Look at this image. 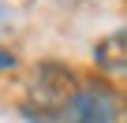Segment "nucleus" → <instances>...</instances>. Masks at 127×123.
Listing matches in <instances>:
<instances>
[{"instance_id": "7ed1b4c3", "label": "nucleus", "mask_w": 127, "mask_h": 123, "mask_svg": "<svg viewBox=\"0 0 127 123\" xmlns=\"http://www.w3.org/2000/svg\"><path fill=\"white\" fill-rule=\"evenodd\" d=\"M94 64L105 75H127V26L105 34L94 45Z\"/></svg>"}, {"instance_id": "39448f33", "label": "nucleus", "mask_w": 127, "mask_h": 123, "mask_svg": "<svg viewBox=\"0 0 127 123\" xmlns=\"http://www.w3.org/2000/svg\"><path fill=\"white\" fill-rule=\"evenodd\" d=\"M120 123H127V97H120Z\"/></svg>"}, {"instance_id": "f257e3e1", "label": "nucleus", "mask_w": 127, "mask_h": 123, "mask_svg": "<svg viewBox=\"0 0 127 123\" xmlns=\"http://www.w3.org/2000/svg\"><path fill=\"white\" fill-rule=\"evenodd\" d=\"M79 93L75 71L56 64V60H41V64L26 75L23 82V97H19V112L30 123H60L64 108L71 104V97Z\"/></svg>"}, {"instance_id": "20e7f679", "label": "nucleus", "mask_w": 127, "mask_h": 123, "mask_svg": "<svg viewBox=\"0 0 127 123\" xmlns=\"http://www.w3.org/2000/svg\"><path fill=\"white\" fill-rule=\"evenodd\" d=\"M11 67H15V56L8 49H0V71H11Z\"/></svg>"}, {"instance_id": "f03ea898", "label": "nucleus", "mask_w": 127, "mask_h": 123, "mask_svg": "<svg viewBox=\"0 0 127 123\" xmlns=\"http://www.w3.org/2000/svg\"><path fill=\"white\" fill-rule=\"evenodd\" d=\"M60 123H120V97L101 82H82Z\"/></svg>"}]
</instances>
